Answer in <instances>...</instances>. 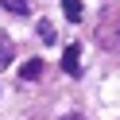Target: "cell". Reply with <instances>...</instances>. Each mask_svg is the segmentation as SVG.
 Segmentation results:
<instances>
[{"label":"cell","mask_w":120,"mask_h":120,"mask_svg":"<svg viewBox=\"0 0 120 120\" xmlns=\"http://www.w3.org/2000/svg\"><path fill=\"white\" fill-rule=\"evenodd\" d=\"M62 120H85V116H81V112H70V116H62Z\"/></svg>","instance_id":"cell-7"},{"label":"cell","mask_w":120,"mask_h":120,"mask_svg":"<svg viewBox=\"0 0 120 120\" xmlns=\"http://www.w3.org/2000/svg\"><path fill=\"white\" fill-rule=\"evenodd\" d=\"M62 12H66V19H70V23H78V19L85 16V12H81V0H62Z\"/></svg>","instance_id":"cell-4"},{"label":"cell","mask_w":120,"mask_h":120,"mask_svg":"<svg viewBox=\"0 0 120 120\" xmlns=\"http://www.w3.org/2000/svg\"><path fill=\"white\" fill-rule=\"evenodd\" d=\"M39 39L43 43H54V23H50V19H39Z\"/></svg>","instance_id":"cell-5"},{"label":"cell","mask_w":120,"mask_h":120,"mask_svg":"<svg viewBox=\"0 0 120 120\" xmlns=\"http://www.w3.org/2000/svg\"><path fill=\"white\" fill-rule=\"evenodd\" d=\"M19 78H23V81H39V78H43V62H39V58L23 62V74H19Z\"/></svg>","instance_id":"cell-2"},{"label":"cell","mask_w":120,"mask_h":120,"mask_svg":"<svg viewBox=\"0 0 120 120\" xmlns=\"http://www.w3.org/2000/svg\"><path fill=\"white\" fill-rule=\"evenodd\" d=\"M0 8L12 12V16H27V12H31V4H27V0H0Z\"/></svg>","instance_id":"cell-3"},{"label":"cell","mask_w":120,"mask_h":120,"mask_svg":"<svg viewBox=\"0 0 120 120\" xmlns=\"http://www.w3.org/2000/svg\"><path fill=\"white\" fill-rule=\"evenodd\" d=\"M62 70L70 74V78H81V47L78 43H70V50L62 54Z\"/></svg>","instance_id":"cell-1"},{"label":"cell","mask_w":120,"mask_h":120,"mask_svg":"<svg viewBox=\"0 0 120 120\" xmlns=\"http://www.w3.org/2000/svg\"><path fill=\"white\" fill-rule=\"evenodd\" d=\"M12 66V43H4V47H0V70H8Z\"/></svg>","instance_id":"cell-6"}]
</instances>
